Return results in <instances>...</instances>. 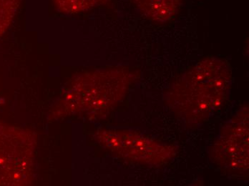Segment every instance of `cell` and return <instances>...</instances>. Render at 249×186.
Masks as SVG:
<instances>
[{"mask_svg": "<svg viewBox=\"0 0 249 186\" xmlns=\"http://www.w3.org/2000/svg\"><path fill=\"white\" fill-rule=\"evenodd\" d=\"M134 77L130 71L121 68L104 69L85 72L75 78L65 96V105L71 110H89L107 105V93L124 90Z\"/></svg>", "mask_w": 249, "mask_h": 186, "instance_id": "6da1fadb", "label": "cell"}, {"mask_svg": "<svg viewBox=\"0 0 249 186\" xmlns=\"http://www.w3.org/2000/svg\"><path fill=\"white\" fill-rule=\"evenodd\" d=\"M34 149L32 133L0 125V185L21 186L30 182Z\"/></svg>", "mask_w": 249, "mask_h": 186, "instance_id": "7a4b0ae2", "label": "cell"}, {"mask_svg": "<svg viewBox=\"0 0 249 186\" xmlns=\"http://www.w3.org/2000/svg\"><path fill=\"white\" fill-rule=\"evenodd\" d=\"M231 82V69L227 61L211 57L198 63L183 75L177 86L183 92H194L196 106L200 115L214 109L205 98L206 93L222 98Z\"/></svg>", "mask_w": 249, "mask_h": 186, "instance_id": "3957f363", "label": "cell"}, {"mask_svg": "<svg viewBox=\"0 0 249 186\" xmlns=\"http://www.w3.org/2000/svg\"><path fill=\"white\" fill-rule=\"evenodd\" d=\"M103 145L126 158L143 163H161L169 158V150L143 137L128 131H103L99 136Z\"/></svg>", "mask_w": 249, "mask_h": 186, "instance_id": "277c9868", "label": "cell"}, {"mask_svg": "<svg viewBox=\"0 0 249 186\" xmlns=\"http://www.w3.org/2000/svg\"><path fill=\"white\" fill-rule=\"evenodd\" d=\"M145 17L154 22H168L180 10L181 0H131Z\"/></svg>", "mask_w": 249, "mask_h": 186, "instance_id": "5b68a950", "label": "cell"}, {"mask_svg": "<svg viewBox=\"0 0 249 186\" xmlns=\"http://www.w3.org/2000/svg\"><path fill=\"white\" fill-rule=\"evenodd\" d=\"M108 0H53L57 11L65 14L88 12L106 4Z\"/></svg>", "mask_w": 249, "mask_h": 186, "instance_id": "8992f818", "label": "cell"}, {"mask_svg": "<svg viewBox=\"0 0 249 186\" xmlns=\"http://www.w3.org/2000/svg\"><path fill=\"white\" fill-rule=\"evenodd\" d=\"M22 0H0V37L8 30Z\"/></svg>", "mask_w": 249, "mask_h": 186, "instance_id": "52a82bcc", "label": "cell"}]
</instances>
